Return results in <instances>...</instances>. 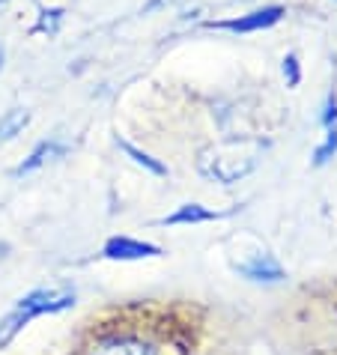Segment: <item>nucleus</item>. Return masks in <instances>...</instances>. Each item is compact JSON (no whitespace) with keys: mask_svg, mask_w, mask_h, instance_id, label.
<instances>
[{"mask_svg":"<svg viewBox=\"0 0 337 355\" xmlns=\"http://www.w3.org/2000/svg\"><path fill=\"white\" fill-rule=\"evenodd\" d=\"M0 6H6V0H0Z\"/></svg>","mask_w":337,"mask_h":355,"instance_id":"nucleus-15","label":"nucleus"},{"mask_svg":"<svg viewBox=\"0 0 337 355\" xmlns=\"http://www.w3.org/2000/svg\"><path fill=\"white\" fill-rule=\"evenodd\" d=\"M0 66H3V48H0Z\"/></svg>","mask_w":337,"mask_h":355,"instance_id":"nucleus-14","label":"nucleus"},{"mask_svg":"<svg viewBox=\"0 0 337 355\" xmlns=\"http://www.w3.org/2000/svg\"><path fill=\"white\" fill-rule=\"evenodd\" d=\"M66 153V146H60L57 141H42L36 146V150L27 155V159L15 167V176H27V173H33V171H39L42 164H48L51 159H60V155Z\"/></svg>","mask_w":337,"mask_h":355,"instance_id":"nucleus-4","label":"nucleus"},{"mask_svg":"<svg viewBox=\"0 0 337 355\" xmlns=\"http://www.w3.org/2000/svg\"><path fill=\"white\" fill-rule=\"evenodd\" d=\"M215 218H221V212H212L200 203H185L173 215H167L164 224H206V221H215Z\"/></svg>","mask_w":337,"mask_h":355,"instance_id":"nucleus-7","label":"nucleus"},{"mask_svg":"<svg viewBox=\"0 0 337 355\" xmlns=\"http://www.w3.org/2000/svg\"><path fill=\"white\" fill-rule=\"evenodd\" d=\"M90 355H155V349L150 343L135 340V338H114V340L98 343Z\"/></svg>","mask_w":337,"mask_h":355,"instance_id":"nucleus-5","label":"nucleus"},{"mask_svg":"<svg viewBox=\"0 0 337 355\" xmlns=\"http://www.w3.org/2000/svg\"><path fill=\"white\" fill-rule=\"evenodd\" d=\"M245 278H251V281H266V284H275V281H284V269L277 266L272 257H254L251 263H245L242 269H239Z\"/></svg>","mask_w":337,"mask_h":355,"instance_id":"nucleus-6","label":"nucleus"},{"mask_svg":"<svg viewBox=\"0 0 337 355\" xmlns=\"http://www.w3.org/2000/svg\"><path fill=\"white\" fill-rule=\"evenodd\" d=\"M72 304H75V293L69 287H42V290L27 293L24 299H18L15 308L0 320V349H6L9 343L18 338V331H21L24 325H31L36 317L69 311Z\"/></svg>","mask_w":337,"mask_h":355,"instance_id":"nucleus-1","label":"nucleus"},{"mask_svg":"<svg viewBox=\"0 0 337 355\" xmlns=\"http://www.w3.org/2000/svg\"><path fill=\"white\" fill-rule=\"evenodd\" d=\"M334 150H337V129L329 132V141H325V146H320V150H316V164H322Z\"/></svg>","mask_w":337,"mask_h":355,"instance_id":"nucleus-12","label":"nucleus"},{"mask_svg":"<svg viewBox=\"0 0 337 355\" xmlns=\"http://www.w3.org/2000/svg\"><path fill=\"white\" fill-rule=\"evenodd\" d=\"M284 78H286V84H290V87H295L302 81V69H299V57H295V54L284 57Z\"/></svg>","mask_w":337,"mask_h":355,"instance_id":"nucleus-11","label":"nucleus"},{"mask_svg":"<svg viewBox=\"0 0 337 355\" xmlns=\"http://www.w3.org/2000/svg\"><path fill=\"white\" fill-rule=\"evenodd\" d=\"M120 146H123V150H126L128 155H132V162H135V164H141V167H146V171H150V173H155V176H164V173H167V167H164L162 162H155V159H153V155H146L144 150H137V146H132V144H126V141H123Z\"/></svg>","mask_w":337,"mask_h":355,"instance_id":"nucleus-9","label":"nucleus"},{"mask_svg":"<svg viewBox=\"0 0 337 355\" xmlns=\"http://www.w3.org/2000/svg\"><path fill=\"white\" fill-rule=\"evenodd\" d=\"M27 123H31V114H27V111H12L9 116H3V120H0V144L12 141V137L21 132Z\"/></svg>","mask_w":337,"mask_h":355,"instance_id":"nucleus-8","label":"nucleus"},{"mask_svg":"<svg viewBox=\"0 0 337 355\" xmlns=\"http://www.w3.org/2000/svg\"><path fill=\"white\" fill-rule=\"evenodd\" d=\"M102 254L107 260H144V257H158L162 248L150 242H137V239H128V236H114V239L105 242Z\"/></svg>","mask_w":337,"mask_h":355,"instance_id":"nucleus-3","label":"nucleus"},{"mask_svg":"<svg viewBox=\"0 0 337 355\" xmlns=\"http://www.w3.org/2000/svg\"><path fill=\"white\" fill-rule=\"evenodd\" d=\"M284 12H286L284 6H263V9H254V12H248V15L230 18V21H212L209 27L230 31V33H257V31H266V27L277 24L284 18Z\"/></svg>","mask_w":337,"mask_h":355,"instance_id":"nucleus-2","label":"nucleus"},{"mask_svg":"<svg viewBox=\"0 0 337 355\" xmlns=\"http://www.w3.org/2000/svg\"><path fill=\"white\" fill-rule=\"evenodd\" d=\"M6 251H9V245H6V242H0V260L6 257Z\"/></svg>","mask_w":337,"mask_h":355,"instance_id":"nucleus-13","label":"nucleus"},{"mask_svg":"<svg viewBox=\"0 0 337 355\" xmlns=\"http://www.w3.org/2000/svg\"><path fill=\"white\" fill-rule=\"evenodd\" d=\"M60 21H63V9H42V18H39L36 31H42V33H57Z\"/></svg>","mask_w":337,"mask_h":355,"instance_id":"nucleus-10","label":"nucleus"}]
</instances>
